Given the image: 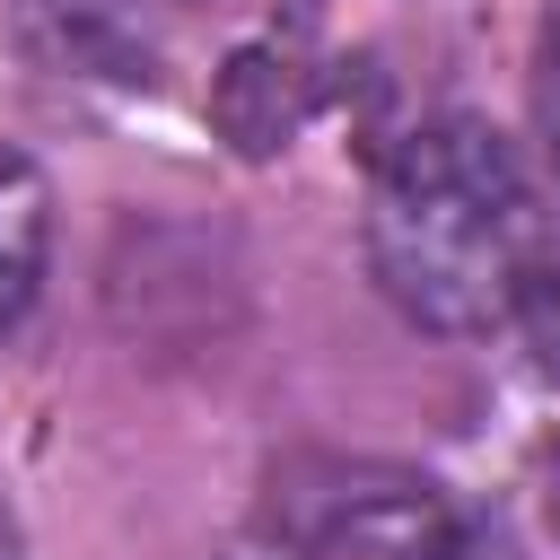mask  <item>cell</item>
<instances>
[{
  "mask_svg": "<svg viewBox=\"0 0 560 560\" xmlns=\"http://www.w3.org/2000/svg\"><path fill=\"white\" fill-rule=\"evenodd\" d=\"M44 262H52V184L35 175L26 149L0 140V341L26 324Z\"/></svg>",
  "mask_w": 560,
  "mask_h": 560,
  "instance_id": "obj_3",
  "label": "cell"
},
{
  "mask_svg": "<svg viewBox=\"0 0 560 560\" xmlns=\"http://www.w3.org/2000/svg\"><path fill=\"white\" fill-rule=\"evenodd\" d=\"M306 96H315V70L298 61V52H280V44H254V52H236L228 70H219V122H228V140L245 149V158H262V149H280L289 131H298V114H306Z\"/></svg>",
  "mask_w": 560,
  "mask_h": 560,
  "instance_id": "obj_2",
  "label": "cell"
},
{
  "mask_svg": "<svg viewBox=\"0 0 560 560\" xmlns=\"http://www.w3.org/2000/svg\"><path fill=\"white\" fill-rule=\"evenodd\" d=\"M0 560H18V542H9V525H0Z\"/></svg>",
  "mask_w": 560,
  "mask_h": 560,
  "instance_id": "obj_6",
  "label": "cell"
},
{
  "mask_svg": "<svg viewBox=\"0 0 560 560\" xmlns=\"http://www.w3.org/2000/svg\"><path fill=\"white\" fill-rule=\"evenodd\" d=\"M534 192L516 149L472 122L438 114L402 131L368 184V271L376 289L429 332H490L534 289Z\"/></svg>",
  "mask_w": 560,
  "mask_h": 560,
  "instance_id": "obj_1",
  "label": "cell"
},
{
  "mask_svg": "<svg viewBox=\"0 0 560 560\" xmlns=\"http://www.w3.org/2000/svg\"><path fill=\"white\" fill-rule=\"evenodd\" d=\"M551 516H560V455H551Z\"/></svg>",
  "mask_w": 560,
  "mask_h": 560,
  "instance_id": "obj_5",
  "label": "cell"
},
{
  "mask_svg": "<svg viewBox=\"0 0 560 560\" xmlns=\"http://www.w3.org/2000/svg\"><path fill=\"white\" fill-rule=\"evenodd\" d=\"M534 122H542V149L560 166V26L542 35V70H534Z\"/></svg>",
  "mask_w": 560,
  "mask_h": 560,
  "instance_id": "obj_4",
  "label": "cell"
}]
</instances>
